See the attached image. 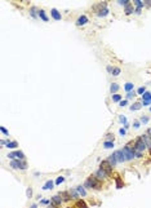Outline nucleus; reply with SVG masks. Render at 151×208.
I'll use <instances>...</instances> for the list:
<instances>
[{"label": "nucleus", "mask_w": 151, "mask_h": 208, "mask_svg": "<svg viewBox=\"0 0 151 208\" xmlns=\"http://www.w3.org/2000/svg\"><path fill=\"white\" fill-rule=\"evenodd\" d=\"M112 155L115 157V159H116V162H117V163H122V162H125V160H127L122 150H116Z\"/></svg>", "instance_id": "nucleus-6"}, {"label": "nucleus", "mask_w": 151, "mask_h": 208, "mask_svg": "<svg viewBox=\"0 0 151 208\" xmlns=\"http://www.w3.org/2000/svg\"><path fill=\"white\" fill-rule=\"evenodd\" d=\"M150 111H151V107H150Z\"/></svg>", "instance_id": "nucleus-50"}, {"label": "nucleus", "mask_w": 151, "mask_h": 208, "mask_svg": "<svg viewBox=\"0 0 151 208\" xmlns=\"http://www.w3.org/2000/svg\"><path fill=\"white\" fill-rule=\"evenodd\" d=\"M146 147H147V146H146V144H145L143 138H142V137H138V138L136 140V142H134V155H136V158H141Z\"/></svg>", "instance_id": "nucleus-1"}, {"label": "nucleus", "mask_w": 151, "mask_h": 208, "mask_svg": "<svg viewBox=\"0 0 151 208\" xmlns=\"http://www.w3.org/2000/svg\"><path fill=\"white\" fill-rule=\"evenodd\" d=\"M119 119H120V122H122V123H124V125H127V124H128V123H127V118H125L124 115H120V116H119Z\"/></svg>", "instance_id": "nucleus-32"}, {"label": "nucleus", "mask_w": 151, "mask_h": 208, "mask_svg": "<svg viewBox=\"0 0 151 208\" xmlns=\"http://www.w3.org/2000/svg\"><path fill=\"white\" fill-rule=\"evenodd\" d=\"M96 174L98 176V178H105V177L107 176V173H106L103 169H101V168H100L98 171H97V173H96Z\"/></svg>", "instance_id": "nucleus-15"}, {"label": "nucleus", "mask_w": 151, "mask_h": 208, "mask_svg": "<svg viewBox=\"0 0 151 208\" xmlns=\"http://www.w3.org/2000/svg\"><path fill=\"white\" fill-rule=\"evenodd\" d=\"M50 13H52V17H53V18H54L56 21H59V19L62 18V16H61V13L58 12V10H57V9H54V8H53V9H52V12H50Z\"/></svg>", "instance_id": "nucleus-9"}, {"label": "nucleus", "mask_w": 151, "mask_h": 208, "mask_svg": "<svg viewBox=\"0 0 151 208\" xmlns=\"http://www.w3.org/2000/svg\"><path fill=\"white\" fill-rule=\"evenodd\" d=\"M85 186L89 189H97V190H100L101 189V182L98 181V177H96V176H90L87 181H85Z\"/></svg>", "instance_id": "nucleus-2"}, {"label": "nucleus", "mask_w": 151, "mask_h": 208, "mask_svg": "<svg viewBox=\"0 0 151 208\" xmlns=\"http://www.w3.org/2000/svg\"><path fill=\"white\" fill-rule=\"evenodd\" d=\"M112 69H114V67H111V66H107V71L111 72V74H112Z\"/></svg>", "instance_id": "nucleus-45"}, {"label": "nucleus", "mask_w": 151, "mask_h": 208, "mask_svg": "<svg viewBox=\"0 0 151 208\" xmlns=\"http://www.w3.org/2000/svg\"><path fill=\"white\" fill-rule=\"evenodd\" d=\"M145 92H146V88H145V87H141V88H138V91H137L138 94H143Z\"/></svg>", "instance_id": "nucleus-33"}, {"label": "nucleus", "mask_w": 151, "mask_h": 208, "mask_svg": "<svg viewBox=\"0 0 151 208\" xmlns=\"http://www.w3.org/2000/svg\"><path fill=\"white\" fill-rule=\"evenodd\" d=\"M31 208H36V205H31Z\"/></svg>", "instance_id": "nucleus-48"}, {"label": "nucleus", "mask_w": 151, "mask_h": 208, "mask_svg": "<svg viewBox=\"0 0 151 208\" xmlns=\"http://www.w3.org/2000/svg\"><path fill=\"white\" fill-rule=\"evenodd\" d=\"M87 22H88V17L87 16H80L78 18V21H76V25L78 26H83V25H85Z\"/></svg>", "instance_id": "nucleus-7"}, {"label": "nucleus", "mask_w": 151, "mask_h": 208, "mask_svg": "<svg viewBox=\"0 0 151 208\" xmlns=\"http://www.w3.org/2000/svg\"><path fill=\"white\" fill-rule=\"evenodd\" d=\"M10 167H12L13 169H26L27 164H26V162L18 159V160H12V162H10Z\"/></svg>", "instance_id": "nucleus-3"}, {"label": "nucleus", "mask_w": 151, "mask_h": 208, "mask_svg": "<svg viewBox=\"0 0 151 208\" xmlns=\"http://www.w3.org/2000/svg\"><path fill=\"white\" fill-rule=\"evenodd\" d=\"M127 105V100H124V101H120V106H125Z\"/></svg>", "instance_id": "nucleus-43"}, {"label": "nucleus", "mask_w": 151, "mask_h": 208, "mask_svg": "<svg viewBox=\"0 0 151 208\" xmlns=\"http://www.w3.org/2000/svg\"><path fill=\"white\" fill-rule=\"evenodd\" d=\"M35 12H36V8H35V7H32V8L30 9V14H31L32 17H36V13H35Z\"/></svg>", "instance_id": "nucleus-31"}, {"label": "nucleus", "mask_w": 151, "mask_h": 208, "mask_svg": "<svg viewBox=\"0 0 151 208\" xmlns=\"http://www.w3.org/2000/svg\"><path fill=\"white\" fill-rule=\"evenodd\" d=\"M107 160H109V163H110V164H111V166H112V167H114V166H115V164H116V163H117V162H116V159H115V157H114V155H110V157H109V159H107Z\"/></svg>", "instance_id": "nucleus-25"}, {"label": "nucleus", "mask_w": 151, "mask_h": 208, "mask_svg": "<svg viewBox=\"0 0 151 208\" xmlns=\"http://www.w3.org/2000/svg\"><path fill=\"white\" fill-rule=\"evenodd\" d=\"M132 12H133V7H132V4L125 5V14H131Z\"/></svg>", "instance_id": "nucleus-22"}, {"label": "nucleus", "mask_w": 151, "mask_h": 208, "mask_svg": "<svg viewBox=\"0 0 151 208\" xmlns=\"http://www.w3.org/2000/svg\"><path fill=\"white\" fill-rule=\"evenodd\" d=\"M119 4H122V5H128L129 3H128V0H119Z\"/></svg>", "instance_id": "nucleus-38"}, {"label": "nucleus", "mask_w": 151, "mask_h": 208, "mask_svg": "<svg viewBox=\"0 0 151 208\" xmlns=\"http://www.w3.org/2000/svg\"><path fill=\"white\" fill-rule=\"evenodd\" d=\"M115 181H116V189H122L123 188V182H122L120 177H115Z\"/></svg>", "instance_id": "nucleus-23"}, {"label": "nucleus", "mask_w": 151, "mask_h": 208, "mask_svg": "<svg viewBox=\"0 0 151 208\" xmlns=\"http://www.w3.org/2000/svg\"><path fill=\"white\" fill-rule=\"evenodd\" d=\"M117 89H119V85H117L116 83H112V84H111V87H110V91H111V93H115Z\"/></svg>", "instance_id": "nucleus-24"}, {"label": "nucleus", "mask_w": 151, "mask_h": 208, "mask_svg": "<svg viewBox=\"0 0 151 208\" xmlns=\"http://www.w3.org/2000/svg\"><path fill=\"white\" fill-rule=\"evenodd\" d=\"M134 4L137 5V9H141V8L145 5V3H143V2H141V0H136V2H134Z\"/></svg>", "instance_id": "nucleus-28"}, {"label": "nucleus", "mask_w": 151, "mask_h": 208, "mask_svg": "<svg viewBox=\"0 0 151 208\" xmlns=\"http://www.w3.org/2000/svg\"><path fill=\"white\" fill-rule=\"evenodd\" d=\"M142 101L145 102H151V93L150 92H145L142 94Z\"/></svg>", "instance_id": "nucleus-12"}, {"label": "nucleus", "mask_w": 151, "mask_h": 208, "mask_svg": "<svg viewBox=\"0 0 151 208\" xmlns=\"http://www.w3.org/2000/svg\"><path fill=\"white\" fill-rule=\"evenodd\" d=\"M147 133H148V135H151V128H150V129L147 131Z\"/></svg>", "instance_id": "nucleus-47"}, {"label": "nucleus", "mask_w": 151, "mask_h": 208, "mask_svg": "<svg viewBox=\"0 0 151 208\" xmlns=\"http://www.w3.org/2000/svg\"><path fill=\"white\" fill-rule=\"evenodd\" d=\"M141 107H142V103L136 102V103H133V105L131 106V110H132V111H136V110H139Z\"/></svg>", "instance_id": "nucleus-18"}, {"label": "nucleus", "mask_w": 151, "mask_h": 208, "mask_svg": "<svg viewBox=\"0 0 151 208\" xmlns=\"http://www.w3.org/2000/svg\"><path fill=\"white\" fill-rule=\"evenodd\" d=\"M63 181H65V177L59 176V177H58V178L56 180V184H57V185H59V184H61V182H63Z\"/></svg>", "instance_id": "nucleus-35"}, {"label": "nucleus", "mask_w": 151, "mask_h": 208, "mask_svg": "<svg viewBox=\"0 0 151 208\" xmlns=\"http://www.w3.org/2000/svg\"><path fill=\"white\" fill-rule=\"evenodd\" d=\"M0 131L4 133V135H8V131H7V128H4V127H0Z\"/></svg>", "instance_id": "nucleus-39"}, {"label": "nucleus", "mask_w": 151, "mask_h": 208, "mask_svg": "<svg viewBox=\"0 0 151 208\" xmlns=\"http://www.w3.org/2000/svg\"><path fill=\"white\" fill-rule=\"evenodd\" d=\"M133 127H134L136 129H138V128H139V123H138V122H134V123H133Z\"/></svg>", "instance_id": "nucleus-42"}, {"label": "nucleus", "mask_w": 151, "mask_h": 208, "mask_svg": "<svg viewBox=\"0 0 151 208\" xmlns=\"http://www.w3.org/2000/svg\"><path fill=\"white\" fill-rule=\"evenodd\" d=\"M100 168L101 169H103L107 174L109 173H111V171H112V166L109 163V160H103L102 163H101V166H100Z\"/></svg>", "instance_id": "nucleus-4"}, {"label": "nucleus", "mask_w": 151, "mask_h": 208, "mask_svg": "<svg viewBox=\"0 0 151 208\" xmlns=\"http://www.w3.org/2000/svg\"><path fill=\"white\" fill-rule=\"evenodd\" d=\"M76 190H78L79 194H81V196H85V194H87V191H85V189H84V186H78Z\"/></svg>", "instance_id": "nucleus-21"}, {"label": "nucleus", "mask_w": 151, "mask_h": 208, "mask_svg": "<svg viewBox=\"0 0 151 208\" xmlns=\"http://www.w3.org/2000/svg\"><path fill=\"white\" fill-rule=\"evenodd\" d=\"M38 14H39V17L43 19V21H45V22H47V21H48V17H47V14H45V12H44V10H43V9H40V10H38Z\"/></svg>", "instance_id": "nucleus-14"}, {"label": "nucleus", "mask_w": 151, "mask_h": 208, "mask_svg": "<svg viewBox=\"0 0 151 208\" xmlns=\"http://www.w3.org/2000/svg\"><path fill=\"white\" fill-rule=\"evenodd\" d=\"M133 87H134L133 83H127V84L124 85V89H125L127 92H131V91L133 89Z\"/></svg>", "instance_id": "nucleus-20"}, {"label": "nucleus", "mask_w": 151, "mask_h": 208, "mask_svg": "<svg viewBox=\"0 0 151 208\" xmlns=\"http://www.w3.org/2000/svg\"><path fill=\"white\" fill-rule=\"evenodd\" d=\"M26 194H27V198H31V196H32V189H31V188H28V189H27V191H26Z\"/></svg>", "instance_id": "nucleus-36"}, {"label": "nucleus", "mask_w": 151, "mask_h": 208, "mask_svg": "<svg viewBox=\"0 0 151 208\" xmlns=\"http://www.w3.org/2000/svg\"><path fill=\"white\" fill-rule=\"evenodd\" d=\"M145 5H147V7H150V5H151V0H146V3H145Z\"/></svg>", "instance_id": "nucleus-44"}, {"label": "nucleus", "mask_w": 151, "mask_h": 208, "mask_svg": "<svg viewBox=\"0 0 151 208\" xmlns=\"http://www.w3.org/2000/svg\"><path fill=\"white\" fill-rule=\"evenodd\" d=\"M141 137L143 138V141H145L146 146H147L148 149H151V136H150L148 133H146V135H143V136H141Z\"/></svg>", "instance_id": "nucleus-8"}, {"label": "nucleus", "mask_w": 151, "mask_h": 208, "mask_svg": "<svg viewBox=\"0 0 151 208\" xmlns=\"http://www.w3.org/2000/svg\"><path fill=\"white\" fill-rule=\"evenodd\" d=\"M62 198H61V196L59 195H54V196H52V203L53 204H54V205H59L61 203H62Z\"/></svg>", "instance_id": "nucleus-10"}, {"label": "nucleus", "mask_w": 151, "mask_h": 208, "mask_svg": "<svg viewBox=\"0 0 151 208\" xmlns=\"http://www.w3.org/2000/svg\"><path fill=\"white\" fill-rule=\"evenodd\" d=\"M103 146H105L106 149H111V147H114V142H112V141H105Z\"/></svg>", "instance_id": "nucleus-26"}, {"label": "nucleus", "mask_w": 151, "mask_h": 208, "mask_svg": "<svg viewBox=\"0 0 151 208\" xmlns=\"http://www.w3.org/2000/svg\"><path fill=\"white\" fill-rule=\"evenodd\" d=\"M53 181H50V180H48L45 184H44V186H43V190H49V189H53Z\"/></svg>", "instance_id": "nucleus-11"}, {"label": "nucleus", "mask_w": 151, "mask_h": 208, "mask_svg": "<svg viewBox=\"0 0 151 208\" xmlns=\"http://www.w3.org/2000/svg\"><path fill=\"white\" fill-rule=\"evenodd\" d=\"M8 158L9 159H14V158H18L21 160H23L25 159V154L22 151H14V152H9L8 154Z\"/></svg>", "instance_id": "nucleus-5"}, {"label": "nucleus", "mask_w": 151, "mask_h": 208, "mask_svg": "<svg viewBox=\"0 0 151 208\" xmlns=\"http://www.w3.org/2000/svg\"><path fill=\"white\" fill-rule=\"evenodd\" d=\"M18 146V144L16 141H8L7 142V147H9V149H16Z\"/></svg>", "instance_id": "nucleus-16"}, {"label": "nucleus", "mask_w": 151, "mask_h": 208, "mask_svg": "<svg viewBox=\"0 0 151 208\" xmlns=\"http://www.w3.org/2000/svg\"><path fill=\"white\" fill-rule=\"evenodd\" d=\"M97 14H98V17H105V16L109 14V9H107V8H103V9H101Z\"/></svg>", "instance_id": "nucleus-17"}, {"label": "nucleus", "mask_w": 151, "mask_h": 208, "mask_svg": "<svg viewBox=\"0 0 151 208\" xmlns=\"http://www.w3.org/2000/svg\"><path fill=\"white\" fill-rule=\"evenodd\" d=\"M119 74H120V69L119 67H114L112 69V75L116 76V75H119Z\"/></svg>", "instance_id": "nucleus-30"}, {"label": "nucleus", "mask_w": 151, "mask_h": 208, "mask_svg": "<svg viewBox=\"0 0 151 208\" xmlns=\"http://www.w3.org/2000/svg\"><path fill=\"white\" fill-rule=\"evenodd\" d=\"M67 208H75V207H67Z\"/></svg>", "instance_id": "nucleus-49"}, {"label": "nucleus", "mask_w": 151, "mask_h": 208, "mask_svg": "<svg viewBox=\"0 0 151 208\" xmlns=\"http://www.w3.org/2000/svg\"><path fill=\"white\" fill-rule=\"evenodd\" d=\"M41 203H44V204H48V203H49V200H41Z\"/></svg>", "instance_id": "nucleus-46"}, {"label": "nucleus", "mask_w": 151, "mask_h": 208, "mask_svg": "<svg viewBox=\"0 0 151 208\" xmlns=\"http://www.w3.org/2000/svg\"><path fill=\"white\" fill-rule=\"evenodd\" d=\"M141 122H142L143 124H146V123L148 122V118H147V116H142V118H141Z\"/></svg>", "instance_id": "nucleus-37"}, {"label": "nucleus", "mask_w": 151, "mask_h": 208, "mask_svg": "<svg viewBox=\"0 0 151 208\" xmlns=\"http://www.w3.org/2000/svg\"><path fill=\"white\" fill-rule=\"evenodd\" d=\"M120 100H122V96H120V94H112V101L119 102Z\"/></svg>", "instance_id": "nucleus-29"}, {"label": "nucleus", "mask_w": 151, "mask_h": 208, "mask_svg": "<svg viewBox=\"0 0 151 208\" xmlns=\"http://www.w3.org/2000/svg\"><path fill=\"white\" fill-rule=\"evenodd\" d=\"M59 196L63 199V200H70L71 199V195H70V193H66V191H62V193H59Z\"/></svg>", "instance_id": "nucleus-13"}, {"label": "nucleus", "mask_w": 151, "mask_h": 208, "mask_svg": "<svg viewBox=\"0 0 151 208\" xmlns=\"http://www.w3.org/2000/svg\"><path fill=\"white\" fill-rule=\"evenodd\" d=\"M76 207H78V208H88L87 203H85L84 200H78V202H76Z\"/></svg>", "instance_id": "nucleus-19"}, {"label": "nucleus", "mask_w": 151, "mask_h": 208, "mask_svg": "<svg viewBox=\"0 0 151 208\" xmlns=\"http://www.w3.org/2000/svg\"><path fill=\"white\" fill-rule=\"evenodd\" d=\"M107 141H114V135H107Z\"/></svg>", "instance_id": "nucleus-40"}, {"label": "nucleus", "mask_w": 151, "mask_h": 208, "mask_svg": "<svg viewBox=\"0 0 151 208\" xmlns=\"http://www.w3.org/2000/svg\"><path fill=\"white\" fill-rule=\"evenodd\" d=\"M133 96H136L134 91H131V92H128V93H127V98H132Z\"/></svg>", "instance_id": "nucleus-34"}, {"label": "nucleus", "mask_w": 151, "mask_h": 208, "mask_svg": "<svg viewBox=\"0 0 151 208\" xmlns=\"http://www.w3.org/2000/svg\"><path fill=\"white\" fill-rule=\"evenodd\" d=\"M119 132H120V135H122V136H124V135H125V128H120Z\"/></svg>", "instance_id": "nucleus-41"}, {"label": "nucleus", "mask_w": 151, "mask_h": 208, "mask_svg": "<svg viewBox=\"0 0 151 208\" xmlns=\"http://www.w3.org/2000/svg\"><path fill=\"white\" fill-rule=\"evenodd\" d=\"M69 193H70V195H71V198H74V199H76L78 196H79V195H78V190H74V189H72V190H70Z\"/></svg>", "instance_id": "nucleus-27"}]
</instances>
